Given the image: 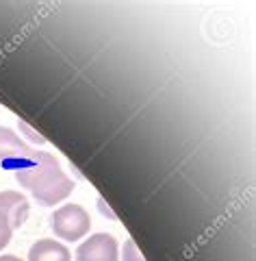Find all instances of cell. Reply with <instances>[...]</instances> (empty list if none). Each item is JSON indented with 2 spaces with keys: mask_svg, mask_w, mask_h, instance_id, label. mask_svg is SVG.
I'll use <instances>...</instances> for the list:
<instances>
[{
  "mask_svg": "<svg viewBox=\"0 0 256 261\" xmlns=\"http://www.w3.org/2000/svg\"><path fill=\"white\" fill-rule=\"evenodd\" d=\"M33 154V148H29L26 142L11 128L0 126V161L3 159H22V163Z\"/></svg>",
  "mask_w": 256,
  "mask_h": 261,
  "instance_id": "5b68a950",
  "label": "cell"
},
{
  "mask_svg": "<svg viewBox=\"0 0 256 261\" xmlns=\"http://www.w3.org/2000/svg\"><path fill=\"white\" fill-rule=\"evenodd\" d=\"M50 228L56 238H61L65 242H78L92 228V218H89V211L85 207L70 202V205H63L52 211Z\"/></svg>",
  "mask_w": 256,
  "mask_h": 261,
  "instance_id": "7a4b0ae2",
  "label": "cell"
},
{
  "mask_svg": "<svg viewBox=\"0 0 256 261\" xmlns=\"http://www.w3.org/2000/svg\"><path fill=\"white\" fill-rule=\"evenodd\" d=\"M11 235H13V228L9 224V220L0 216V250H3L7 244L11 242Z\"/></svg>",
  "mask_w": 256,
  "mask_h": 261,
  "instance_id": "ba28073f",
  "label": "cell"
},
{
  "mask_svg": "<svg viewBox=\"0 0 256 261\" xmlns=\"http://www.w3.org/2000/svg\"><path fill=\"white\" fill-rule=\"evenodd\" d=\"M98 209H100V214H102L104 218H109V220H118V216H115L113 211H111V207L104 202V198H98Z\"/></svg>",
  "mask_w": 256,
  "mask_h": 261,
  "instance_id": "30bf717a",
  "label": "cell"
},
{
  "mask_svg": "<svg viewBox=\"0 0 256 261\" xmlns=\"http://www.w3.org/2000/svg\"><path fill=\"white\" fill-rule=\"evenodd\" d=\"M122 261H146L141 255H139V250L135 246V240L128 238L124 242V250H122Z\"/></svg>",
  "mask_w": 256,
  "mask_h": 261,
  "instance_id": "52a82bcc",
  "label": "cell"
},
{
  "mask_svg": "<svg viewBox=\"0 0 256 261\" xmlns=\"http://www.w3.org/2000/svg\"><path fill=\"white\" fill-rule=\"evenodd\" d=\"M76 261H120V244L109 233H94L76 248Z\"/></svg>",
  "mask_w": 256,
  "mask_h": 261,
  "instance_id": "3957f363",
  "label": "cell"
},
{
  "mask_svg": "<svg viewBox=\"0 0 256 261\" xmlns=\"http://www.w3.org/2000/svg\"><path fill=\"white\" fill-rule=\"evenodd\" d=\"M29 261H72L68 246L56 240H39L29 250Z\"/></svg>",
  "mask_w": 256,
  "mask_h": 261,
  "instance_id": "8992f818",
  "label": "cell"
},
{
  "mask_svg": "<svg viewBox=\"0 0 256 261\" xmlns=\"http://www.w3.org/2000/svg\"><path fill=\"white\" fill-rule=\"evenodd\" d=\"M15 178L39 205L46 207L65 200L74 190V181L61 170L59 159L44 150H33L31 157L15 170Z\"/></svg>",
  "mask_w": 256,
  "mask_h": 261,
  "instance_id": "6da1fadb",
  "label": "cell"
},
{
  "mask_svg": "<svg viewBox=\"0 0 256 261\" xmlns=\"http://www.w3.org/2000/svg\"><path fill=\"white\" fill-rule=\"evenodd\" d=\"M0 261H22V259L15 257V255H3V257H0Z\"/></svg>",
  "mask_w": 256,
  "mask_h": 261,
  "instance_id": "8fae6325",
  "label": "cell"
},
{
  "mask_svg": "<svg viewBox=\"0 0 256 261\" xmlns=\"http://www.w3.org/2000/svg\"><path fill=\"white\" fill-rule=\"evenodd\" d=\"M31 214V205L26 196L20 192H0V216L9 220L11 228H20Z\"/></svg>",
  "mask_w": 256,
  "mask_h": 261,
  "instance_id": "277c9868",
  "label": "cell"
},
{
  "mask_svg": "<svg viewBox=\"0 0 256 261\" xmlns=\"http://www.w3.org/2000/svg\"><path fill=\"white\" fill-rule=\"evenodd\" d=\"M18 124H20V128H22V130H24V133H26V135L31 137V140H33V142H37V144H44V142H46V140H44V137H41V135H37V133H35V130H31V128H29V124H26V122H22V120H20V122H18Z\"/></svg>",
  "mask_w": 256,
  "mask_h": 261,
  "instance_id": "9c48e42d",
  "label": "cell"
}]
</instances>
